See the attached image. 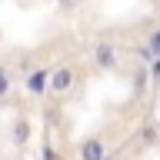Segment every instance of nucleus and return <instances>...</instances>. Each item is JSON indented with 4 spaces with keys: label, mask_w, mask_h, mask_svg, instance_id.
Returning <instances> with one entry per match:
<instances>
[{
    "label": "nucleus",
    "mask_w": 160,
    "mask_h": 160,
    "mask_svg": "<svg viewBox=\"0 0 160 160\" xmlns=\"http://www.w3.org/2000/svg\"><path fill=\"white\" fill-rule=\"evenodd\" d=\"M7 93H10V77L0 70V97H7Z\"/></svg>",
    "instance_id": "423d86ee"
},
{
    "label": "nucleus",
    "mask_w": 160,
    "mask_h": 160,
    "mask_svg": "<svg viewBox=\"0 0 160 160\" xmlns=\"http://www.w3.org/2000/svg\"><path fill=\"white\" fill-rule=\"evenodd\" d=\"M13 140H17V143H27V140H30V123H27V120H20V123H17Z\"/></svg>",
    "instance_id": "39448f33"
},
{
    "label": "nucleus",
    "mask_w": 160,
    "mask_h": 160,
    "mask_svg": "<svg viewBox=\"0 0 160 160\" xmlns=\"http://www.w3.org/2000/svg\"><path fill=\"white\" fill-rule=\"evenodd\" d=\"M93 63H97L100 70H113V67H117V50H113V43H97Z\"/></svg>",
    "instance_id": "f03ea898"
},
{
    "label": "nucleus",
    "mask_w": 160,
    "mask_h": 160,
    "mask_svg": "<svg viewBox=\"0 0 160 160\" xmlns=\"http://www.w3.org/2000/svg\"><path fill=\"white\" fill-rule=\"evenodd\" d=\"M157 3H160V0H157Z\"/></svg>",
    "instance_id": "1a4fd4ad"
},
{
    "label": "nucleus",
    "mask_w": 160,
    "mask_h": 160,
    "mask_svg": "<svg viewBox=\"0 0 160 160\" xmlns=\"http://www.w3.org/2000/svg\"><path fill=\"white\" fill-rule=\"evenodd\" d=\"M47 70H33V73H30L27 77V90L30 93H43V90H47Z\"/></svg>",
    "instance_id": "7ed1b4c3"
},
{
    "label": "nucleus",
    "mask_w": 160,
    "mask_h": 160,
    "mask_svg": "<svg viewBox=\"0 0 160 160\" xmlns=\"http://www.w3.org/2000/svg\"><path fill=\"white\" fill-rule=\"evenodd\" d=\"M153 47H160V33H157V37H153Z\"/></svg>",
    "instance_id": "6e6552de"
},
{
    "label": "nucleus",
    "mask_w": 160,
    "mask_h": 160,
    "mask_svg": "<svg viewBox=\"0 0 160 160\" xmlns=\"http://www.w3.org/2000/svg\"><path fill=\"white\" fill-rule=\"evenodd\" d=\"M100 157H103V147H100L97 140L83 143V160H100Z\"/></svg>",
    "instance_id": "20e7f679"
},
{
    "label": "nucleus",
    "mask_w": 160,
    "mask_h": 160,
    "mask_svg": "<svg viewBox=\"0 0 160 160\" xmlns=\"http://www.w3.org/2000/svg\"><path fill=\"white\" fill-rule=\"evenodd\" d=\"M73 3H77V0H60V7H73Z\"/></svg>",
    "instance_id": "0eeeda50"
},
{
    "label": "nucleus",
    "mask_w": 160,
    "mask_h": 160,
    "mask_svg": "<svg viewBox=\"0 0 160 160\" xmlns=\"http://www.w3.org/2000/svg\"><path fill=\"white\" fill-rule=\"evenodd\" d=\"M47 87L53 90V93H67L70 87H73V70L70 67H60V70H53L47 77Z\"/></svg>",
    "instance_id": "f257e3e1"
}]
</instances>
